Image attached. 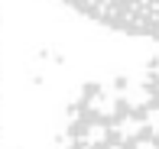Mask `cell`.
<instances>
[{
	"mask_svg": "<svg viewBox=\"0 0 159 149\" xmlns=\"http://www.w3.org/2000/svg\"><path fill=\"white\" fill-rule=\"evenodd\" d=\"M62 149H159V68L88 81L68 104Z\"/></svg>",
	"mask_w": 159,
	"mask_h": 149,
	"instance_id": "6da1fadb",
	"label": "cell"
},
{
	"mask_svg": "<svg viewBox=\"0 0 159 149\" xmlns=\"http://www.w3.org/2000/svg\"><path fill=\"white\" fill-rule=\"evenodd\" d=\"M0 75H3V68H0Z\"/></svg>",
	"mask_w": 159,
	"mask_h": 149,
	"instance_id": "3957f363",
	"label": "cell"
},
{
	"mask_svg": "<svg viewBox=\"0 0 159 149\" xmlns=\"http://www.w3.org/2000/svg\"><path fill=\"white\" fill-rule=\"evenodd\" d=\"M62 3L111 33L159 42V0H62Z\"/></svg>",
	"mask_w": 159,
	"mask_h": 149,
	"instance_id": "7a4b0ae2",
	"label": "cell"
}]
</instances>
